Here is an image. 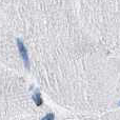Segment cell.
Wrapping results in <instances>:
<instances>
[{
	"mask_svg": "<svg viewBox=\"0 0 120 120\" xmlns=\"http://www.w3.org/2000/svg\"><path fill=\"white\" fill-rule=\"evenodd\" d=\"M16 42H17V46H18V51L20 53V56L22 58L23 62H24V65L25 68L29 70L30 68V59H29V54H27V49L25 48L24 43L21 41V39L17 38L16 39Z\"/></svg>",
	"mask_w": 120,
	"mask_h": 120,
	"instance_id": "6da1fadb",
	"label": "cell"
},
{
	"mask_svg": "<svg viewBox=\"0 0 120 120\" xmlns=\"http://www.w3.org/2000/svg\"><path fill=\"white\" fill-rule=\"evenodd\" d=\"M54 119H55L54 113H48V114L42 118V120H54Z\"/></svg>",
	"mask_w": 120,
	"mask_h": 120,
	"instance_id": "3957f363",
	"label": "cell"
},
{
	"mask_svg": "<svg viewBox=\"0 0 120 120\" xmlns=\"http://www.w3.org/2000/svg\"><path fill=\"white\" fill-rule=\"evenodd\" d=\"M33 100H34V102H35V104L37 106H41L42 104H43V100H42V98H41V94H40V92L39 91H36L35 92V94H34L33 96Z\"/></svg>",
	"mask_w": 120,
	"mask_h": 120,
	"instance_id": "7a4b0ae2",
	"label": "cell"
},
{
	"mask_svg": "<svg viewBox=\"0 0 120 120\" xmlns=\"http://www.w3.org/2000/svg\"><path fill=\"white\" fill-rule=\"evenodd\" d=\"M119 105H120V101H119Z\"/></svg>",
	"mask_w": 120,
	"mask_h": 120,
	"instance_id": "277c9868",
	"label": "cell"
}]
</instances>
